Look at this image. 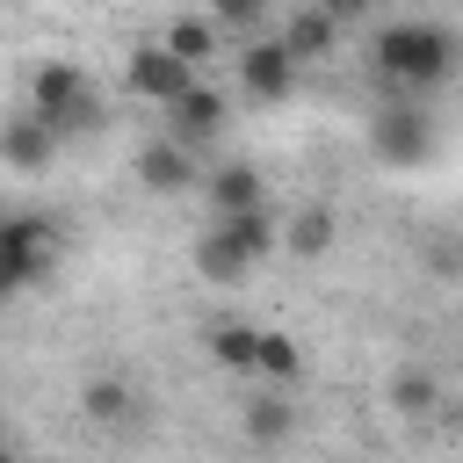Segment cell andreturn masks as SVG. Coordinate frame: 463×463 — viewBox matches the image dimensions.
<instances>
[{"mask_svg":"<svg viewBox=\"0 0 463 463\" xmlns=\"http://www.w3.org/2000/svg\"><path fill=\"white\" fill-rule=\"evenodd\" d=\"M224 116H232V101H224L217 87H203V80H195L181 101H166V137H174L181 152H203V145H217Z\"/></svg>","mask_w":463,"mask_h":463,"instance_id":"obj_7","label":"cell"},{"mask_svg":"<svg viewBox=\"0 0 463 463\" xmlns=\"http://www.w3.org/2000/svg\"><path fill=\"white\" fill-rule=\"evenodd\" d=\"M0 463H14V449H7V434H0Z\"/></svg>","mask_w":463,"mask_h":463,"instance_id":"obj_24","label":"cell"},{"mask_svg":"<svg viewBox=\"0 0 463 463\" xmlns=\"http://www.w3.org/2000/svg\"><path fill=\"white\" fill-rule=\"evenodd\" d=\"M297 369H304L297 340H289V333H260V362H253V376H268V383H297Z\"/></svg>","mask_w":463,"mask_h":463,"instance_id":"obj_20","label":"cell"},{"mask_svg":"<svg viewBox=\"0 0 463 463\" xmlns=\"http://www.w3.org/2000/svg\"><path fill=\"white\" fill-rule=\"evenodd\" d=\"M210 22H217V29H239V36H253V29L268 22V0H210Z\"/></svg>","mask_w":463,"mask_h":463,"instance_id":"obj_21","label":"cell"},{"mask_svg":"<svg viewBox=\"0 0 463 463\" xmlns=\"http://www.w3.org/2000/svg\"><path fill=\"white\" fill-rule=\"evenodd\" d=\"M58 260V224L51 217H0V304L22 297L36 275Z\"/></svg>","mask_w":463,"mask_h":463,"instance_id":"obj_4","label":"cell"},{"mask_svg":"<svg viewBox=\"0 0 463 463\" xmlns=\"http://www.w3.org/2000/svg\"><path fill=\"white\" fill-rule=\"evenodd\" d=\"M29 109H36L58 137H72V130H94V123H101V101H94L87 72H80V65H65V58L36 65V80H29Z\"/></svg>","mask_w":463,"mask_h":463,"instance_id":"obj_3","label":"cell"},{"mask_svg":"<svg viewBox=\"0 0 463 463\" xmlns=\"http://www.w3.org/2000/svg\"><path fill=\"white\" fill-rule=\"evenodd\" d=\"M391 405H398L405 420H427V412H441V383H434L427 369H398V376H391Z\"/></svg>","mask_w":463,"mask_h":463,"instance_id":"obj_19","label":"cell"},{"mask_svg":"<svg viewBox=\"0 0 463 463\" xmlns=\"http://www.w3.org/2000/svg\"><path fill=\"white\" fill-rule=\"evenodd\" d=\"M217 36H224V29H217V22H210V14H174V22H166V36H159V43H166V51H174V58H188V65H203V58H210V51H217Z\"/></svg>","mask_w":463,"mask_h":463,"instance_id":"obj_18","label":"cell"},{"mask_svg":"<svg viewBox=\"0 0 463 463\" xmlns=\"http://www.w3.org/2000/svg\"><path fill=\"white\" fill-rule=\"evenodd\" d=\"M282 51H289L297 65H318V58H333V51H340V22H333L326 7H311V0H304V7L282 22Z\"/></svg>","mask_w":463,"mask_h":463,"instance_id":"obj_12","label":"cell"},{"mask_svg":"<svg viewBox=\"0 0 463 463\" xmlns=\"http://www.w3.org/2000/svg\"><path fill=\"white\" fill-rule=\"evenodd\" d=\"M239 434H246L253 449H282V441L297 434V405H289V391H253V398L239 405Z\"/></svg>","mask_w":463,"mask_h":463,"instance_id":"obj_11","label":"cell"},{"mask_svg":"<svg viewBox=\"0 0 463 463\" xmlns=\"http://www.w3.org/2000/svg\"><path fill=\"white\" fill-rule=\"evenodd\" d=\"M333 239H340V217H333L326 203H304V210L282 224V253H289V260H318V253H333Z\"/></svg>","mask_w":463,"mask_h":463,"instance_id":"obj_13","label":"cell"},{"mask_svg":"<svg viewBox=\"0 0 463 463\" xmlns=\"http://www.w3.org/2000/svg\"><path fill=\"white\" fill-rule=\"evenodd\" d=\"M80 412H87V427H123L137 412V391L123 376H87L80 383Z\"/></svg>","mask_w":463,"mask_h":463,"instance_id":"obj_16","label":"cell"},{"mask_svg":"<svg viewBox=\"0 0 463 463\" xmlns=\"http://www.w3.org/2000/svg\"><path fill=\"white\" fill-rule=\"evenodd\" d=\"M123 87H130L137 101L166 109V101H181V94L195 87V65H188V58H174V51L152 36V43H137V51H130V65H123Z\"/></svg>","mask_w":463,"mask_h":463,"instance_id":"obj_6","label":"cell"},{"mask_svg":"<svg viewBox=\"0 0 463 463\" xmlns=\"http://www.w3.org/2000/svg\"><path fill=\"white\" fill-rule=\"evenodd\" d=\"M203 195H210L217 217H232V210H260V203H268V181H260L253 159H224V166H210Z\"/></svg>","mask_w":463,"mask_h":463,"instance_id":"obj_10","label":"cell"},{"mask_svg":"<svg viewBox=\"0 0 463 463\" xmlns=\"http://www.w3.org/2000/svg\"><path fill=\"white\" fill-rule=\"evenodd\" d=\"M210 354H217V369H232V376H253V362H260V326H210Z\"/></svg>","mask_w":463,"mask_h":463,"instance_id":"obj_17","label":"cell"},{"mask_svg":"<svg viewBox=\"0 0 463 463\" xmlns=\"http://www.w3.org/2000/svg\"><path fill=\"white\" fill-rule=\"evenodd\" d=\"M427 268L434 275H463V239H427Z\"/></svg>","mask_w":463,"mask_h":463,"instance_id":"obj_22","label":"cell"},{"mask_svg":"<svg viewBox=\"0 0 463 463\" xmlns=\"http://www.w3.org/2000/svg\"><path fill=\"white\" fill-rule=\"evenodd\" d=\"M311 7H326V14H333V22L347 29V22H362V14L376 7V0H311Z\"/></svg>","mask_w":463,"mask_h":463,"instance_id":"obj_23","label":"cell"},{"mask_svg":"<svg viewBox=\"0 0 463 463\" xmlns=\"http://www.w3.org/2000/svg\"><path fill=\"white\" fill-rule=\"evenodd\" d=\"M434 145H441V130H434V116H427L412 94H391V101L369 116V152H376L383 166H398V174L427 166Z\"/></svg>","mask_w":463,"mask_h":463,"instance_id":"obj_2","label":"cell"},{"mask_svg":"<svg viewBox=\"0 0 463 463\" xmlns=\"http://www.w3.org/2000/svg\"><path fill=\"white\" fill-rule=\"evenodd\" d=\"M58 130L36 116V109H14V116H0V166H14V174H43L51 159H58Z\"/></svg>","mask_w":463,"mask_h":463,"instance_id":"obj_8","label":"cell"},{"mask_svg":"<svg viewBox=\"0 0 463 463\" xmlns=\"http://www.w3.org/2000/svg\"><path fill=\"white\" fill-rule=\"evenodd\" d=\"M369 65H376V80H383L391 94H434V87H449V80H456V65H463V36H456L449 22L398 14V22H383V29H376Z\"/></svg>","mask_w":463,"mask_h":463,"instance_id":"obj_1","label":"cell"},{"mask_svg":"<svg viewBox=\"0 0 463 463\" xmlns=\"http://www.w3.org/2000/svg\"><path fill=\"white\" fill-rule=\"evenodd\" d=\"M217 232L246 253V260H268L275 246H282V224H275V210L260 203V210H232V217H217Z\"/></svg>","mask_w":463,"mask_h":463,"instance_id":"obj_14","label":"cell"},{"mask_svg":"<svg viewBox=\"0 0 463 463\" xmlns=\"http://www.w3.org/2000/svg\"><path fill=\"white\" fill-rule=\"evenodd\" d=\"M195 275H203L210 289H232V282H246V275H253V260H246V253L217 232V224H210V232L195 239Z\"/></svg>","mask_w":463,"mask_h":463,"instance_id":"obj_15","label":"cell"},{"mask_svg":"<svg viewBox=\"0 0 463 463\" xmlns=\"http://www.w3.org/2000/svg\"><path fill=\"white\" fill-rule=\"evenodd\" d=\"M232 72H239V94L246 101H260V109H275V101H289L297 94V58L282 51V36H253L239 58H232Z\"/></svg>","mask_w":463,"mask_h":463,"instance_id":"obj_5","label":"cell"},{"mask_svg":"<svg viewBox=\"0 0 463 463\" xmlns=\"http://www.w3.org/2000/svg\"><path fill=\"white\" fill-rule=\"evenodd\" d=\"M130 174H137V188H145V195H188V188H195V152H181V145L159 130L152 145H137Z\"/></svg>","mask_w":463,"mask_h":463,"instance_id":"obj_9","label":"cell"},{"mask_svg":"<svg viewBox=\"0 0 463 463\" xmlns=\"http://www.w3.org/2000/svg\"><path fill=\"white\" fill-rule=\"evenodd\" d=\"M456 427H463V412H456Z\"/></svg>","mask_w":463,"mask_h":463,"instance_id":"obj_25","label":"cell"}]
</instances>
